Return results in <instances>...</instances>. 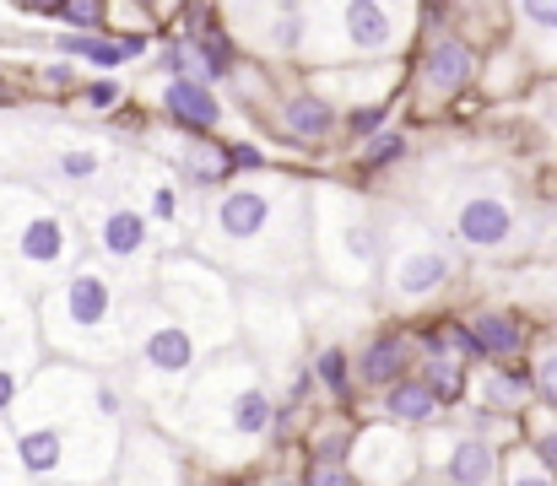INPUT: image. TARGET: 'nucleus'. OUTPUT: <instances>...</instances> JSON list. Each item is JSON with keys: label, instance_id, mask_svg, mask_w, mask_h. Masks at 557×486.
<instances>
[{"label": "nucleus", "instance_id": "obj_8", "mask_svg": "<svg viewBox=\"0 0 557 486\" xmlns=\"http://www.w3.org/2000/svg\"><path fill=\"white\" fill-rule=\"evenodd\" d=\"M449 271L455 265H449L444 244L433 238V227H422L417 216H400L395 222V244L384 254V292L395 303H422V298H433L449 282Z\"/></svg>", "mask_w": 557, "mask_h": 486}, {"label": "nucleus", "instance_id": "obj_1", "mask_svg": "<svg viewBox=\"0 0 557 486\" xmlns=\"http://www.w3.org/2000/svg\"><path fill=\"white\" fill-rule=\"evenodd\" d=\"M200 254L249 282H293L314 254V189L293 178L227 189L206 211Z\"/></svg>", "mask_w": 557, "mask_h": 486}, {"label": "nucleus", "instance_id": "obj_5", "mask_svg": "<svg viewBox=\"0 0 557 486\" xmlns=\"http://www.w3.org/2000/svg\"><path fill=\"white\" fill-rule=\"evenodd\" d=\"M125 367L136 378V395H147V406L174 411L180 395L200 373V340L152 292L131 298V357H125Z\"/></svg>", "mask_w": 557, "mask_h": 486}, {"label": "nucleus", "instance_id": "obj_16", "mask_svg": "<svg viewBox=\"0 0 557 486\" xmlns=\"http://www.w3.org/2000/svg\"><path fill=\"white\" fill-rule=\"evenodd\" d=\"M498 471H504V460H498V449L487 438H455L449 454H444V465H438V482L444 486H498Z\"/></svg>", "mask_w": 557, "mask_h": 486}, {"label": "nucleus", "instance_id": "obj_20", "mask_svg": "<svg viewBox=\"0 0 557 486\" xmlns=\"http://www.w3.org/2000/svg\"><path fill=\"white\" fill-rule=\"evenodd\" d=\"M384 411H389V422H400V427H422V422H433L438 395H433L422 378H400V384L384 395Z\"/></svg>", "mask_w": 557, "mask_h": 486}, {"label": "nucleus", "instance_id": "obj_2", "mask_svg": "<svg viewBox=\"0 0 557 486\" xmlns=\"http://www.w3.org/2000/svg\"><path fill=\"white\" fill-rule=\"evenodd\" d=\"M169 416L185 433L189 449L206 454L211 465H244L276 427V406H271L265 373H260V362L244 346L216 351L195 373V384L180 395V406Z\"/></svg>", "mask_w": 557, "mask_h": 486}, {"label": "nucleus", "instance_id": "obj_30", "mask_svg": "<svg viewBox=\"0 0 557 486\" xmlns=\"http://www.w3.org/2000/svg\"><path fill=\"white\" fill-rule=\"evenodd\" d=\"M0 486H27V471H22V454H16V433H11V422H0Z\"/></svg>", "mask_w": 557, "mask_h": 486}, {"label": "nucleus", "instance_id": "obj_32", "mask_svg": "<svg viewBox=\"0 0 557 486\" xmlns=\"http://www.w3.org/2000/svg\"><path fill=\"white\" fill-rule=\"evenodd\" d=\"M304 486H363V476L352 465H314Z\"/></svg>", "mask_w": 557, "mask_h": 486}, {"label": "nucleus", "instance_id": "obj_4", "mask_svg": "<svg viewBox=\"0 0 557 486\" xmlns=\"http://www.w3.org/2000/svg\"><path fill=\"white\" fill-rule=\"evenodd\" d=\"M0 265L22 287H60L82 271V227L33 184H0Z\"/></svg>", "mask_w": 557, "mask_h": 486}, {"label": "nucleus", "instance_id": "obj_3", "mask_svg": "<svg viewBox=\"0 0 557 486\" xmlns=\"http://www.w3.org/2000/svg\"><path fill=\"white\" fill-rule=\"evenodd\" d=\"M38 340L71 367H120L131 357V303L109 271L82 265L38 298Z\"/></svg>", "mask_w": 557, "mask_h": 486}, {"label": "nucleus", "instance_id": "obj_25", "mask_svg": "<svg viewBox=\"0 0 557 486\" xmlns=\"http://www.w3.org/2000/svg\"><path fill=\"white\" fill-rule=\"evenodd\" d=\"M422 384H428L444 406H449V400H460V395H466V367H460V357H428Z\"/></svg>", "mask_w": 557, "mask_h": 486}, {"label": "nucleus", "instance_id": "obj_24", "mask_svg": "<svg viewBox=\"0 0 557 486\" xmlns=\"http://www.w3.org/2000/svg\"><path fill=\"white\" fill-rule=\"evenodd\" d=\"M54 49L82 54V60H92V65H120V60H125V43L98 38V33H60V38H54Z\"/></svg>", "mask_w": 557, "mask_h": 486}, {"label": "nucleus", "instance_id": "obj_11", "mask_svg": "<svg viewBox=\"0 0 557 486\" xmlns=\"http://www.w3.org/2000/svg\"><path fill=\"white\" fill-rule=\"evenodd\" d=\"M347 465L373 486H406L417 476V449H411V438L400 427L384 422V427H363L352 438V460Z\"/></svg>", "mask_w": 557, "mask_h": 486}, {"label": "nucleus", "instance_id": "obj_13", "mask_svg": "<svg viewBox=\"0 0 557 486\" xmlns=\"http://www.w3.org/2000/svg\"><path fill=\"white\" fill-rule=\"evenodd\" d=\"M114 486H185V460L163 438H125Z\"/></svg>", "mask_w": 557, "mask_h": 486}, {"label": "nucleus", "instance_id": "obj_33", "mask_svg": "<svg viewBox=\"0 0 557 486\" xmlns=\"http://www.w3.org/2000/svg\"><path fill=\"white\" fill-rule=\"evenodd\" d=\"M536 395H542V406L557 411V351H547V357L536 362Z\"/></svg>", "mask_w": 557, "mask_h": 486}, {"label": "nucleus", "instance_id": "obj_28", "mask_svg": "<svg viewBox=\"0 0 557 486\" xmlns=\"http://www.w3.org/2000/svg\"><path fill=\"white\" fill-rule=\"evenodd\" d=\"M314 378L331 389V395H347L352 384H347V351L342 346H325L320 357H314Z\"/></svg>", "mask_w": 557, "mask_h": 486}, {"label": "nucleus", "instance_id": "obj_27", "mask_svg": "<svg viewBox=\"0 0 557 486\" xmlns=\"http://www.w3.org/2000/svg\"><path fill=\"white\" fill-rule=\"evenodd\" d=\"M44 16H49V22H71V27H103V22H109V5H92V0H65V5H49Z\"/></svg>", "mask_w": 557, "mask_h": 486}, {"label": "nucleus", "instance_id": "obj_19", "mask_svg": "<svg viewBox=\"0 0 557 486\" xmlns=\"http://www.w3.org/2000/svg\"><path fill=\"white\" fill-rule=\"evenodd\" d=\"M282 125H287V136H298V141L320 147V141L336 130V109L309 87V92H293V98L282 103Z\"/></svg>", "mask_w": 557, "mask_h": 486}, {"label": "nucleus", "instance_id": "obj_9", "mask_svg": "<svg viewBox=\"0 0 557 486\" xmlns=\"http://www.w3.org/2000/svg\"><path fill=\"white\" fill-rule=\"evenodd\" d=\"M320 22H331L336 33V54L342 60H389L406 38H411V22L417 11L411 5H314Z\"/></svg>", "mask_w": 557, "mask_h": 486}, {"label": "nucleus", "instance_id": "obj_15", "mask_svg": "<svg viewBox=\"0 0 557 486\" xmlns=\"http://www.w3.org/2000/svg\"><path fill=\"white\" fill-rule=\"evenodd\" d=\"M471 71H476V54L460 43V38H433L428 43V54H422V71H417V82L433 92V98H449V92H460L466 82H471Z\"/></svg>", "mask_w": 557, "mask_h": 486}, {"label": "nucleus", "instance_id": "obj_35", "mask_svg": "<svg viewBox=\"0 0 557 486\" xmlns=\"http://www.w3.org/2000/svg\"><path fill=\"white\" fill-rule=\"evenodd\" d=\"M227 162H233L238 173H260V167H265V158H260L255 147H227Z\"/></svg>", "mask_w": 557, "mask_h": 486}, {"label": "nucleus", "instance_id": "obj_23", "mask_svg": "<svg viewBox=\"0 0 557 486\" xmlns=\"http://www.w3.org/2000/svg\"><path fill=\"white\" fill-rule=\"evenodd\" d=\"M476 395H482L487 411H520L536 395V378H525V373H487L476 384Z\"/></svg>", "mask_w": 557, "mask_h": 486}, {"label": "nucleus", "instance_id": "obj_10", "mask_svg": "<svg viewBox=\"0 0 557 486\" xmlns=\"http://www.w3.org/2000/svg\"><path fill=\"white\" fill-rule=\"evenodd\" d=\"M92 211H98V216H92L98 254H103L114 271H141V265L152 260V216H147L136 184H109Z\"/></svg>", "mask_w": 557, "mask_h": 486}, {"label": "nucleus", "instance_id": "obj_31", "mask_svg": "<svg viewBox=\"0 0 557 486\" xmlns=\"http://www.w3.org/2000/svg\"><path fill=\"white\" fill-rule=\"evenodd\" d=\"M379 125H384V103H363V109H352V114H347V130H352V136H363V141L379 136Z\"/></svg>", "mask_w": 557, "mask_h": 486}, {"label": "nucleus", "instance_id": "obj_6", "mask_svg": "<svg viewBox=\"0 0 557 486\" xmlns=\"http://www.w3.org/2000/svg\"><path fill=\"white\" fill-rule=\"evenodd\" d=\"M152 298L185 324L200 346H216V351H233L238 335H244V309L227 287V276L200 260V254H169L152 276Z\"/></svg>", "mask_w": 557, "mask_h": 486}, {"label": "nucleus", "instance_id": "obj_12", "mask_svg": "<svg viewBox=\"0 0 557 486\" xmlns=\"http://www.w3.org/2000/svg\"><path fill=\"white\" fill-rule=\"evenodd\" d=\"M455 238L466 249L498 254V249H509L520 238V211L504 195H466L460 211H455Z\"/></svg>", "mask_w": 557, "mask_h": 486}, {"label": "nucleus", "instance_id": "obj_26", "mask_svg": "<svg viewBox=\"0 0 557 486\" xmlns=\"http://www.w3.org/2000/svg\"><path fill=\"white\" fill-rule=\"evenodd\" d=\"M504 486H557V476L536 460V449H520V454H509V465H504Z\"/></svg>", "mask_w": 557, "mask_h": 486}, {"label": "nucleus", "instance_id": "obj_29", "mask_svg": "<svg viewBox=\"0 0 557 486\" xmlns=\"http://www.w3.org/2000/svg\"><path fill=\"white\" fill-rule=\"evenodd\" d=\"M406 158V136H400V130H384V136H373L369 147H363V167H373V173H379V167H384V162H400Z\"/></svg>", "mask_w": 557, "mask_h": 486}, {"label": "nucleus", "instance_id": "obj_14", "mask_svg": "<svg viewBox=\"0 0 557 486\" xmlns=\"http://www.w3.org/2000/svg\"><path fill=\"white\" fill-rule=\"evenodd\" d=\"M163 109H169V120H174L185 136H211V130L222 125V103H216V92H211L206 82L169 76V87H163Z\"/></svg>", "mask_w": 557, "mask_h": 486}, {"label": "nucleus", "instance_id": "obj_7", "mask_svg": "<svg viewBox=\"0 0 557 486\" xmlns=\"http://www.w3.org/2000/svg\"><path fill=\"white\" fill-rule=\"evenodd\" d=\"M384 254H389V244L363 200H352L347 189H331V184L314 189V260L336 287H347V292L373 287L384 276Z\"/></svg>", "mask_w": 557, "mask_h": 486}, {"label": "nucleus", "instance_id": "obj_34", "mask_svg": "<svg viewBox=\"0 0 557 486\" xmlns=\"http://www.w3.org/2000/svg\"><path fill=\"white\" fill-rule=\"evenodd\" d=\"M120 92H125L120 82H92V87H87V103H92V109H114Z\"/></svg>", "mask_w": 557, "mask_h": 486}, {"label": "nucleus", "instance_id": "obj_18", "mask_svg": "<svg viewBox=\"0 0 557 486\" xmlns=\"http://www.w3.org/2000/svg\"><path fill=\"white\" fill-rule=\"evenodd\" d=\"M471 340H476V351L482 357H520L525 351V324L515 320V314H504V309H482V314H471Z\"/></svg>", "mask_w": 557, "mask_h": 486}, {"label": "nucleus", "instance_id": "obj_17", "mask_svg": "<svg viewBox=\"0 0 557 486\" xmlns=\"http://www.w3.org/2000/svg\"><path fill=\"white\" fill-rule=\"evenodd\" d=\"M406 357H411V346H406V335H373L369 346H363V357H358V378L369 384V389H395L400 378H406Z\"/></svg>", "mask_w": 557, "mask_h": 486}, {"label": "nucleus", "instance_id": "obj_22", "mask_svg": "<svg viewBox=\"0 0 557 486\" xmlns=\"http://www.w3.org/2000/svg\"><path fill=\"white\" fill-rule=\"evenodd\" d=\"M520 27L531 33L525 43H536V60L557 65V0H531V5H515Z\"/></svg>", "mask_w": 557, "mask_h": 486}, {"label": "nucleus", "instance_id": "obj_21", "mask_svg": "<svg viewBox=\"0 0 557 486\" xmlns=\"http://www.w3.org/2000/svg\"><path fill=\"white\" fill-rule=\"evenodd\" d=\"M49 173H54V184L87 189V184L103 178V152L98 147H54L49 152Z\"/></svg>", "mask_w": 557, "mask_h": 486}]
</instances>
